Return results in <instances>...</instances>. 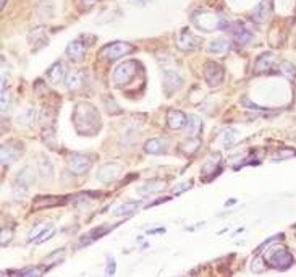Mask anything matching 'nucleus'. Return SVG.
Masks as SVG:
<instances>
[{"label":"nucleus","instance_id":"obj_1","mask_svg":"<svg viewBox=\"0 0 296 277\" xmlns=\"http://www.w3.org/2000/svg\"><path fill=\"white\" fill-rule=\"evenodd\" d=\"M74 127L81 135H94L100 128L98 109L91 104H78L74 109Z\"/></svg>","mask_w":296,"mask_h":277},{"label":"nucleus","instance_id":"obj_2","mask_svg":"<svg viewBox=\"0 0 296 277\" xmlns=\"http://www.w3.org/2000/svg\"><path fill=\"white\" fill-rule=\"evenodd\" d=\"M264 259L267 266H270L278 271H285L293 264V254L282 245H274L264 253Z\"/></svg>","mask_w":296,"mask_h":277},{"label":"nucleus","instance_id":"obj_3","mask_svg":"<svg viewBox=\"0 0 296 277\" xmlns=\"http://www.w3.org/2000/svg\"><path fill=\"white\" fill-rule=\"evenodd\" d=\"M192 23H194L198 28L206 31H214V30H226L228 26V22L218 13H212V12H204L199 10L192 13Z\"/></svg>","mask_w":296,"mask_h":277},{"label":"nucleus","instance_id":"obj_4","mask_svg":"<svg viewBox=\"0 0 296 277\" xmlns=\"http://www.w3.org/2000/svg\"><path fill=\"white\" fill-rule=\"evenodd\" d=\"M136 72H138V62H134V60L123 62V64H120L114 70L112 83L116 88H120L123 85H126L128 81H132L133 76L136 75Z\"/></svg>","mask_w":296,"mask_h":277},{"label":"nucleus","instance_id":"obj_5","mask_svg":"<svg viewBox=\"0 0 296 277\" xmlns=\"http://www.w3.org/2000/svg\"><path fill=\"white\" fill-rule=\"evenodd\" d=\"M176 46L178 49L183 51V52H191V51H196L199 46H201V38H198L196 34H192L188 28H183L178 34V39H176Z\"/></svg>","mask_w":296,"mask_h":277},{"label":"nucleus","instance_id":"obj_6","mask_svg":"<svg viewBox=\"0 0 296 277\" xmlns=\"http://www.w3.org/2000/svg\"><path fill=\"white\" fill-rule=\"evenodd\" d=\"M132 51H133V46L128 43H112V44L106 46L104 49L100 51V54L110 60H118L122 57H125V55L130 54Z\"/></svg>","mask_w":296,"mask_h":277},{"label":"nucleus","instance_id":"obj_7","mask_svg":"<svg viewBox=\"0 0 296 277\" xmlns=\"http://www.w3.org/2000/svg\"><path fill=\"white\" fill-rule=\"evenodd\" d=\"M89 167H91V159L88 156L74 154L70 157V161H68V169H70V172L74 175H84L89 170Z\"/></svg>","mask_w":296,"mask_h":277},{"label":"nucleus","instance_id":"obj_8","mask_svg":"<svg viewBox=\"0 0 296 277\" xmlns=\"http://www.w3.org/2000/svg\"><path fill=\"white\" fill-rule=\"evenodd\" d=\"M204 76L209 86H218L224 80V68L214 62H208L204 67Z\"/></svg>","mask_w":296,"mask_h":277},{"label":"nucleus","instance_id":"obj_9","mask_svg":"<svg viewBox=\"0 0 296 277\" xmlns=\"http://www.w3.org/2000/svg\"><path fill=\"white\" fill-rule=\"evenodd\" d=\"M275 64H277V55L272 54V52H266L262 55H259L258 60H256V68H254V72L258 75H262V73H269L274 70Z\"/></svg>","mask_w":296,"mask_h":277},{"label":"nucleus","instance_id":"obj_10","mask_svg":"<svg viewBox=\"0 0 296 277\" xmlns=\"http://www.w3.org/2000/svg\"><path fill=\"white\" fill-rule=\"evenodd\" d=\"M232 31H233V38H235V41L240 46H248L254 41V34L242 22L235 23V28Z\"/></svg>","mask_w":296,"mask_h":277},{"label":"nucleus","instance_id":"obj_11","mask_svg":"<svg viewBox=\"0 0 296 277\" xmlns=\"http://www.w3.org/2000/svg\"><path fill=\"white\" fill-rule=\"evenodd\" d=\"M188 117L184 115L182 110H170L167 114V125L172 130H182L186 127Z\"/></svg>","mask_w":296,"mask_h":277},{"label":"nucleus","instance_id":"obj_12","mask_svg":"<svg viewBox=\"0 0 296 277\" xmlns=\"http://www.w3.org/2000/svg\"><path fill=\"white\" fill-rule=\"evenodd\" d=\"M86 55V46L81 41H72L66 47V57L72 62H81Z\"/></svg>","mask_w":296,"mask_h":277},{"label":"nucleus","instance_id":"obj_13","mask_svg":"<svg viewBox=\"0 0 296 277\" xmlns=\"http://www.w3.org/2000/svg\"><path fill=\"white\" fill-rule=\"evenodd\" d=\"M270 15V5L269 0H260V2L256 5V9L252 10V20L258 25H264L267 22V18Z\"/></svg>","mask_w":296,"mask_h":277},{"label":"nucleus","instance_id":"obj_14","mask_svg":"<svg viewBox=\"0 0 296 277\" xmlns=\"http://www.w3.org/2000/svg\"><path fill=\"white\" fill-rule=\"evenodd\" d=\"M168 149V141L165 138H152L144 144V151L149 154H164Z\"/></svg>","mask_w":296,"mask_h":277},{"label":"nucleus","instance_id":"obj_15","mask_svg":"<svg viewBox=\"0 0 296 277\" xmlns=\"http://www.w3.org/2000/svg\"><path fill=\"white\" fill-rule=\"evenodd\" d=\"M38 120V110L34 107H26L22 114L16 117V123L22 128H30L32 127Z\"/></svg>","mask_w":296,"mask_h":277},{"label":"nucleus","instance_id":"obj_16","mask_svg":"<svg viewBox=\"0 0 296 277\" xmlns=\"http://www.w3.org/2000/svg\"><path fill=\"white\" fill-rule=\"evenodd\" d=\"M162 78H164L165 88H168L170 91H175V89L182 88V85H183L182 76L178 75L176 72H174V70H164L162 72Z\"/></svg>","mask_w":296,"mask_h":277},{"label":"nucleus","instance_id":"obj_17","mask_svg":"<svg viewBox=\"0 0 296 277\" xmlns=\"http://www.w3.org/2000/svg\"><path fill=\"white\" fill-rule=\"evenodd\" d=\"M165 186H167V183L164 180H149V182H146L142 186L138 188V193L140 195H154V193L164 191Z\"/></svg>","mask_w":296,"mask_h":277},{"label":"nucleus","instance_id":"obj_18","mask_svg":"<svg viewBox=\"0 0 296 277\" xmlns=\"http://www.w3.org/2000/svg\"><path fill=\"white\" fill-rule=\"evenodd\" d=\"M20 152H22V149L16 148L15 144H4L2 146V164L12 165L20 157Z\"/></svg>","mask_w":296,"mask_h":277},{"label":"nucleus","instance_id":"obj_19","mask_svg":"<svg viewBox=\"0 0 296 277\" xmlns=\"http://www.w3.org/2000/svg\"><path fill=\"white\" fill-rule=\"evenodd\" d=\"M118 165L116 164H104L102 167L98 170V178L100 182H112V180L118 175Z\"/></svg>","mask_w":296,"mask_h":277},{"label":"nucleus","instance_id":"obj_20","mask_svg":"<svg viewBox=\"0 0 296 277\" xmlns=\"http://www.w3.org/2000/svg\"><path fill=\"white\" fill-rule=\"evenodd\" d=\"M108 230H110V227H107V225H100L98 228H94V230L88 232L86 235H82V237L80 238V241H78V246H84L88 243H91V241L98 240L99 237H104V233H107Z\"/></svg>","mask_w":296,"mask_h":277},{"label":"nucleus","instance_id":"obj_21","mask_svg":"<svg viewBox=\"0 0 296 277\" xmlns=\"http://www.w3.org/2000/svg\"><path fill=\"white\" fill-rule=\"evenodd\" d=\"M47 76H49V80L52 83H60L62 80H66V67L65 64H62V62H57L54 67H50V70L47 72Z\"/></svg>","mask_w":296,"mask_h":277},{"label":"nucleus","instance_id":"obj_22","mask_svg":"<svg viewBox=\"0 0 296 277\" xmlns=\"http://www.w3.org/2000/svg\"><path fill=\"white\" fill-rule=\"evenodd\" d=\"M140 207H141V201H128V203H123L120 206H116L112 211V214L115 217L128 216V214H133L136 209H140Z\"/></svg>","mask_w":296,"mask_h":277},{"label":"nucleus","instance_id":"obj_23","mask_svg":"<svg viewBox=\"0 0 296 277\" xmlns=\"http://www.w3.org/2000/svg\"><path fill=\"white\" fill-rule=\"evenodd\" d=\"M208 51L214 55H225L230 51V43L226 39H214L210 41V44L208 46Z\"/></svg>","mask_w":296,"mask_h":277},{"label":"nucleus","instance_id":"obj_24","mask_svg":"<svg viewBox=\"0 0 296 277\" xmlns=\"http://www.w3.org/2000/svg\"><path fill=\"white\" fill-rule=\"evenodd\" d=\"M240 140V131L236 128H232V130H225L220 133L218 136V141L222 143L224 148H228L232 144H235Z\"/></svg>","mask_w":296,"mask_h":277},{"label":"nucleus","instance_id":"obj_25","mask_svg":"<svg viewBox=\"0 0 296 277\" xmlns=\"http://www.w3.org/2000/svg\"><path fill=\"white\" fill-rule=\"evenodd\" d=\"M201 127H202L201 119H199L198 115H190L184 130H186V135H188L190 138H194V136L199 135V131H201Z\"/></svg>","mask_w":296,"mask_h":277},{"label":"nucleus","instance_id":"obj_26","mask_svg":"<svg viewBox=\"0 0 296 277\" xmlns=\"http://www.w3.org/2000/svg\"><path fill=\"white\" fill-rule=\"evenodd\" d=\"M65 85H66L68 89H72V91H76V89H80L82 86V73L78 72V70L70 72L66 75Z\"/></svg>","mask_w":296,"mask_h":277},{"label":"nucleus","instance_id":"obj_27","mask_svg":"<svg viewBox=\"0 0 296 277\" xmlns=\"http://www.w3.org/2000/svg\"><path fill=\"white\" fill-rule=\"evenodd\" d=\"M64 258H65V250H64V248H62V250L54 251L50 256H47V258L44 259V269H50L54 266L60 264V262L64 261Z\"/></svg>","mask_w":296,"mask_h":277},{"label":"nucleus","instance_id":"obj_28","mask_svg":"<svg viewBox=\"0 0 296 277\" xmlns=\"http://www.w3.org/2000/svg\"><path fill=\"white\" fill-rule=\"evenodd\" d=\"M60 203H65V199H58L55 196H42V198L34 199V206L36 207H47V206H55Z\"/></svg>","mask_w":296,"mask_h":277},{"label":"nucleus","instance_id":"obj_29","mask_svg":"<svg viewBox=\"0 0 296 277\" xmlns=\"http://www.w3.org/2000/svg\"><path fill=\"white\" fill-rule=\"evenodd\" d=\"M50 227H54L50 222H40L39 225H36V227H34L32 230L30 232V237H28V241H36V240L40 237V235H42V233L47 230V228H50Z\"/></svg>","mask_w":296,"mask_h":277},{"label":"nucleus","instance_id":"obj_30","mask_svg":"<svg viewBox=\"0 0 296 277\" xmlns=\"http://www.w3.org/2000/svg\"><path fill=\"white\" fill-rule=\"evenodd\" d=\"M280 72L284 73L286 80H290L292 83H296V67H293L290 62H284L280 65Z\"/></svg>","mask_w":296,"mask_h":277},{"label":"nucleus","instance_id":"obj_31","mask_svg":"<svg viewBox=\"0 0 296 277\" xmlns=\"http://www.w3.org/2000/svg\"><path fill=\"white\" fill-rule=\"evenodd\" d=\"M199 148V141L198 140H188V141H184L182 146H180V151L182 152H184V154H192L196 149Z\"/></svg>","mask_w":296,"mask_h":277},{"label":"nucleus","instance_id":"obj_32","mask_svg":"<svg viewBox=\"0 0 296 277\" xmlns=\"http://www.w3.org/2000/svg\"><path fill=\"white\" fill-rule=\"evenodd\" d=\"M12 104V93L8 91V89H2V94H0V109H2V112H5L6 109H8V106Z\"/></svg>","mask_w":296,"mask_h":277},{"label":"nucleus","instance_id":"obj_33","mask_svg":"<svg viewBox=\"0 0 296 277\" xmlns=\"http://www.w3.org/2000/svg\"><path fill=\"white\" fill-rule=\"evenodd\" d=\"M10 275H26V277H32V275H40V269L38 267H26L23 271H10Z\"/></svg>","mask_w":296,"mask_h":277},{"label":"nucleus","instance_id":"obj_34","mask_svg":"<svg viewBox=\"0 0 296 277\" xmlns=\"http://www.w3.org/2000/svg\"><path fill=\"white\" fill-rule=\"evenodd\" d=\"M39 169L44 175H52V164L50 161H47L44 156H40V162H39Z\"/></svg>","mask_w":296,"mask_h":277},{"label":"nucleus","instance_id":"obj_35","mask_svg":"<svg viewBox=\"0 0 296 277\" xmlns=\"http://www.w3.org/2000/svg\"><path fill=\"white\" fill-rule=\"evenodd\" d=\"M106 104H107V106H106V109H107V112L108 114H120L122 112V109L118 107V106H116V102L115 101H112V99H110V98H107L106 99Z\"/></svg>","mask_w":296,"mask_h":277},{"label":"nucleus","instance_id":"obj_36","mask_svg":"<svg viewBox=\"0 0 296 277\" xmlns=\"http://www.w3.org/2000/svg\"><path fill=\"white\" fill-rule=\"evenodd\" d=\"M52 235H54V227H50V228H47V230L42 233V235H40V237L36 240V243H44V241L46 240H49L50 237H52Z\"/></svg>","mask_w":296,"mask_h":277},{"label":"nucleus","instance_id":"obj_37","mask_svg":"<svg viewBox=\"0 0 296 277\" xmlns=\"http://www.w3.org/2000/svg\"><path fill=\"white\" fill-rule=\"evenodd\" d=\"M12 238V230L10 228H2V237H0V243L2 245H6V241H8Z\"/></svg>","mask_w":296,"mask_h":277},{"label":"nucleus","instance_id":"obj_38","mask_svg":"<svg viewBox=\"0 0 296 277\" xmlns=\"http://www.w3.org/2000/svg\"><path fill=\"white\" fill-rule=\"evenodd\" d=\"M115 269H116L115 261H114L112 258H108V261H107V267H106V274H107V275H114V274H115Z\"/></svg>","mask_w":296,"mask_h":277},{"label":"nucleus","instance_id":"obj_39","mask_svg":"<svg viewBox=\"0 0 296 277\" xmlns=\"http://www.w3.org/2000/svg\"><path fill=\"white\" fill-rule=\"evenodd\" d=\"M190 186H191V182H184V185H178V186H175V188H174V193H178V191H184V190H186V188H190Z\"/></svg>","mask_w":296,"mask_h":277},{"label":"nucleus","instance_id":"obj_40","mask_svg":"<svg viewBox=\"0 0 296 277\" xmlns=\"http://www.w3.org/2000/svg\"><path fill=\"white\" fill-rule=\"evenodd\" d=\"M81 2H82V5H84V7H92V5H96L98 0H81Z\"/></svg>","mask_w":296,"mask_h":277},{"label":"nucleus","instance_id":"obj_41","mask_svg":"<svg viewBox=\"0 0 296 277\" xmlns=\"http://www.w3.org/2000/svg\"><path fill=\"white\" fill-rule=\"evenodd\" d=\"M134 4H138V5H146L148 2H150V0H133Z\"/></svg>","mask_w":296,"mask_h":277},{"label":"nucleus","instance_id":"obj_42","mask_svg":"<svg viewBox=\"0 0 296 277\" xmlns=\"http://www.w3.org/2000/svg\"><path fill=\"white\" fill-rule=\"evenodd\" d=\"M5 2H6V0H2V9H4V7H5Z\"/></svg>","mask_w":296,"mask_h":277}]
</instances>
